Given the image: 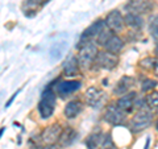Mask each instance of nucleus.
<instances>
[{"label": "nucleus", "mask_w": 158, "mask_h": 149, "mask_svg": "<svg viewBox=\"0 0 158 149\" xmlns=\"http://www.w3.org/2000/svg\"><path fill=\"white\" fill-rule=\"evenodd\" d=\"M42 149H61V148H58L56 144H50V145H45Z\"/></svg>", "instance_id": "a878e982"}, {"label": "nucleus", "mask_w": 158, "mask_h": 149, "mask_svg": "<svg viewBox=\"0 0 158 149\" xmlns=\"http://www.w3.org/2000/svg\"><path fill=\"white\" fill-rule=\"evenodd\" d=\"M156 58L158 59V45L156 46Z\"/></svg>", "instance_id": "cd10ccee"}, {"label": "nucleus", "mask_w": 158, "mask_h": 149, "mask_svg": "<svg viewBox=\"0 0 158 149\" xmlns=\"http://www.w3.org/2000/svg\"><path fill=\"white\" fill-rule=\"evenodd\" d=\"M41 6L40 0H25L23 4V11L24 15L28 17H33L38 12V8Z\"/></svg>", "instance_id": "6ab92c4d"}, {"label": "nucleus", "mask_w": 158, "mask_h": 149, "mask_svg": "<svg viewBox=\"0 0 158 149\" xmlns=\"http://www.w3.org/2000/svg\"><path fill=\"white\" fill-rule=\"evenodd\" d=\"M103 48H104V50H107V52L118 54V53L123 50V48H124V41H123V40L118 37V36L113 34V36L110 40H108V42Z\"/></svg>", "instance_id": "f3484780"}, {"label": "nucleus", "mask_w": 158, "mask_h": 149, "mask_svg": "<svg viewBox=\"0 0 158 149\" xmlns=\"http://www.w3.org/2000/svg\"><path fill=\"white\" fill-rule=\"evenodd\" d=\"M95 63L98 67L104 69V70H113L118 65V54L102 50V52H99Z\"/></svg>", "instance_id": "423d86ee"}, {"label": "nucleus", "mask_w": 158, "mask_h": 149, "mask_svg": "<svg viewBox=\"0 0 158 149\" xmlns=\"http://www.w3.org/2000/svg\"><path fill=\"white\" fill-rule=\"evenodd\" d=\"M156 126H157V130H158V121H157V124H156Z\"/></svg>", "instance_id": "c85d7f7f"}, {"label": "nucleus", "mask_w": 158, "mask_h": 149, "mask_svg": "<svg viewBox=\"0 0 158 149\" xmlns=\"http://www.w3.org/2000/svg\"><path fill=\"white\" fill-rule=\"evenodd\" d=\"M104 28H106V21L104 20H96L95 23H92L91 25L81 34V37H79V42L77 45L78 50L81 48H83L85 45H87V44L94 42V40L98 37V34L100 33Z\"/></svg>", "instance_id": "20e7f679"}, {"label": "nucleus", "mask_w": 158, "mask_h": 149, "mask_svg": "<svg viewBox=\"0 0 158 149\" xmlns=\"http://www.w3.org/2000/svg\"><path fill=\"white\" fill-rule=\"evenodd\" d=\"M133 83H135V79H133L132 77H128V75L121 77V79L116 83V86L112 91L113 95H117V96L125 95L127 92L131 91V88L133 87Z\"/></svg>", "instance_id": "ddd939ff"}, {"label": "nucleus", "mask_w": 158, "mask_h": 149, "mask_svg": "<svg viewBox=\"0 0 158 149\" xmlns=\"http://www.w3.org/2000/svg\"><path fill=\"white\" fill-rule=\"evenodd\" d=\"M100 149H117V147H116V144L113 143L112 137H111L110 135H106L104 137H103Z\"/></svg>", "instance_id": "393cba45"}, {"label": "nucleus", "mask_w": 158, "mask_h": 149, "mask_svg": "<svg viewBox=\"0 0 158 149\" xmlns=\"http://www.w3.org/2000/svg\"><path fill=\"white\" fill-rule=\"evenodd\" d=\"M56 94L57 92L53 91V84H50L42 92L41 99L38 102V112L42 119H48L53 115L54 110H56V100H57Z\"/></svg>", "instance_id": "f257e3e1"}, {"label": "nucleus", "mask_w": 158, "mask_h": 149, "mask_svg": "<svg viewBox=\"0 0 158 149\" xmlns=\"http://www.w3.org/2000/svg\"><path fill=\"white\" fill-rule=\"evenodd\" d=\"M125 8L129 12L137 13V15H144V13H148L149 11H152L153 4L149 0H129V2L127 3Z\"/></svg>", "instance_id": "9d476101"}, {"label": "nucleus", "mask_w": 158, "mask_h": 149, "mask_svg": "<svg viewBox=\"0 0 158 149\" xmlns=\"http://www.w3.org/2000/svg\"><path fill=\"white\" fill-rule=\"evenodd\" d=\"M103 117H104V120L107 123L112 124V126H120V124L124 123L127 113L115 103V104L107 106L106 111H104V116Z\"/></svg>", "instance_id": "39448f33"}, {"label": "nucleus", "mask_w": 158, "mask_h": 149, "mask_svg": "<svg viewBox=\"0 0 158 149\" xmlns=\"http://www.w3.org/2000/svg\"><path fill=\"white\" fill-rule=\"evenodd\" d=\"M113 33H115V32L111 31V29L106 25V28L103 29V31L98 34V37L95 38L96 40V44H98V45H100V46H104L108 42V40H110L113 36Z\"/></svg>", "instance_id": "4be33fe9"}, {"label": "nucleus", "mask_w": 158, "mask_h": 149, "mask_svg": "<svg viewBox=\"0 0 158 149\" xmlns=\"http://www.w3.org/2000/svg\"><path fill=\"white\" fill-rule=\"evenodd\" d=\"M77 136H78V133H77L75 130H73V128H70V127L65 128V130L62 131V133H61V137H59V140H58L59 147L65 148V147L71 145V144L77 140Z\"/></svg>", "instance_id": "2eb2a0df"}, {"label": "nucleus", "mask_w": 158, "mask_h": 149, "mask_svg": "<svg viewBox=\"0 0 158 149\" xmlns=\"http://www.w3.org/2000/svg\"><path fill=\"white\" fill-rule=\"evenodd\" d=\"M86 102L88 106L91 107H98L99 103H102L103 98H104V92L102 90H99L96 87H90L86 91Z\"/></svg>", "instance_id": "4468645a"}, {"label": "nucleus", "mask_w": 158, "mask_h": 149, "mask_svg": "<svg viewBox=\"0 0 158 149\" xmlns=\"http://www.w3.org/2000/svg\"><path fill=\"white\" fill-rule=\"evenodd\" d=\"M102 141H103V135L102 133H92V135L88 136L86 144H87L88 149H100Z\"/></svg>", "instance_id": "aec40b11"}, {"label": "nucleus", "mask_w": 158, "mask_h": 149, "mask_svg": "<svg viewBox=\"0 0 158 149\" xmlns=\"http://www.w3.org/2000/svg\"><path fill=\"white\" fill-rule=\"evenodd\" d=\"M98 54H99L98 46H96V44H94V42H90L83 48H81L79 49L78 56H77L81 67L82 69H90L94 63H95Z\"/></svg>", "instance_id": "f03ea898"}, {"label": "nucleus", "mask_w": 158, "mask_h": 149, "mask_svg": "<svg viewBox=\"0 0 158 149\" xmlns=\"http://www.w3.org/2000/svg\"><path fill=\"white\" fill-rule=\"evenodd\" d=\"M79 70H81V65H79L78 57L71 56L70 58H67L65 62H63L62 66V71L65 77H75L79 74Z\"/></svg>", "instance_id": "f8f14e48"}, {"label": "nucleus", "mask_w": 158, "mask_h": 149, "mask_svg": "<svg viewBox=\"0 0 158 149\" xmlns=\"http://www.w3.org/2000/svg\"><path fill=\"white\" fill-rule=\"evenodd\" d=\"M149 33L157 45H158V15H153L149 19Z\"/></svg>", "instance_id": "412c9836"}, {"label": "nucleus", "mask_w": 158, "mask_h": 149, "mask_svg": "<svg viewBox=\"0 0 158 149\" xmlns=\"http://www.w3.org/2000/svg\"><path fill=\"white\" fill-rule=\"evenodd\" d=\"M157 86V81L152 78H145L144 81L141 82V90L144 92H149V91H153V88Z\"/></svg>", "instance_id": "b1692460"}, {"label": "nucleus", "mask_w": 158, "mask_h": 149, "mask_svg": "<svg viewBox=\"0 0 158 149\" xmlns=\"http://www.w3.org/2000/svg\"><path fill=\"white\" fill-rule=\"evenodd\" d=\"M152 119H153V116H152V112L149 110H146V108H140L131 119V123H129L131 131L137 133V132L146 130V128L150 126Z\"/></svg>", "instance_id": "7ed1b4c3"}, {"label": "nucleus", "mask_w": 158, "mask_h": 149, "mask_svg": "<svg viewBox=\"0 0 158 149\" xmlns=\"http://www.w3.org/2000/svg\"><path fill=\"white\" fill-rule=\"evenodd\" d=\"M116 104H117V106L120 107L125 113L132 112V110H133V108H135V106H136V92H135V91L127 92L125 95H123V96H120V98L117 99Z\"/></svg>", "instance_id": "9b49d317"}, {"label": "nucleus", "mask_w": 158, "mask_h": 149, "mask_svg": "<svg viewBox=\"0 0 158 149\" xmlns=\"http://www.w3.org/2000/svg\"><path fill=\"white\" fill-rule=\"evenodd\" d=\"M104 21H106V25L115 33L121 32L125 27V19L117 9H113V11H111L108 13Z\"/></svg>", "instance_id": "6e6552de"}, {"label": "nucleus", "mask_w": 158, "mask_h": 149, "mask_svg": "<svg viewBox=\"0 0 158 149\" xmlns=\"http://www.w3.org/2000/svg\"><path fill=\"white\" fill-rule=\"evenodd\" d=\"M149 144H150V140L148 138V140H146V144H145V147H144V149H148V148H149Z\"/></svg>", "instance_id": "bb28decb"}, {"label": "nucleus", "mask_w": 158, "mask_h": 149, "mask_svg": "<svg viewBox=\"0 0 158 149\" xmlns=\"http://www.w3.org/2000/svg\"><path fill=\"white\" fill-rule=\"evenodd\" d=\"M145 103L150 110H158V91H149L145 96Z\"/></svg>", "instance_id": "5701e85b"}, {"label": "nucleus", "mask_w": 158, "mask_h": 149, "mask_svg": "<svg viewBox=\"0 0 158 149\" xmlns=\"http://www.w3.org/2000/svg\"><path fill=\"white\" fill-rule=\"evenodd\" d=\"M125 25L129 27L132 29H141L144 27V19L141 17V15H137V13H133V12H128L125 16Z\"/></svg>", "instance_id": "a211bd4d"}, {"label": "nucleus", "mask_w": 158, "mask_h": 149, "mask_svg": "<svg viewBox=\"0 0 158 149\" xmlns=\"http://www.w3.org/2000/svg\"><path fill=\"white\" fill-rule=\"evenodd\" d=\"M63 131V128L61 127V124H52V126L46 127L45 130L41 133V141L45 144V145H50V144H56L58 143L59 137H61V133Z\"/></svg>", "instance_id": "0eeeda50"}, {"label": "nucleus", "mask_w": 158, "mask_h": 149, "mask_svg": "<svg viewBox=\"0 0 158 149\" xmlns=\"http://www.w3.org/2000/svg\"><path fill=\"white\" fill-rule=\"evenodd\" d=\"M81 86H82L81 81H74V79H71V81H62L57 84L56 92L61 98H65L67 95H70V94L75 92L77 90H79Z\"/></svg>", "instance_id": "1a4fd4ad"}, {"label": "nucleus", "mask_w": 158, "mask_h": 149, "mask_svg": "<svg viewBox=\"0 0 158 149\" xmlns=\"http://www.w3.org/2000/svg\"><path fill=\"white\" fill-rule=\"evenodd\" d=\"M83 108V104L81 100H70L66 106H65V110H63V115H65L67 119H74L78 116V113L82 111Z\"/></svg>", "instance_id": "dca6fc26"}]
</instances>
